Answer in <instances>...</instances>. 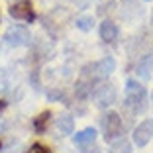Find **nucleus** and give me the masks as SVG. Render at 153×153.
Masks as SVG:
<instances>
[{"mask_svg":"<svg viewBox=\"0 0 153 153\" xmlns=\"http://www.w3.org/2000/svg\"><path fill=\"white\" fill-rule=\"evenodd\" d=\"M124 98H126V106L131 112H140L143 110V102H145V88L141 86L140 81L130 79L126 82V88H124Z\"/></svg>","mask_w":153,"mask_h":153,"instance_id":"f257e3e1","label":"nucleus"},{"mask_svg":"<svg viewBox=\"0 0 153 153\" xmlns=\"http://www.w3.org/2000/svg\"><path fill=\"white\" fill-rule=\"evenodd\" d=\"M102 131L106 141H118L122 135V118L118 112H106L102 118Z\"/></svg>","mask_w":153,"mask_h":153,"instance_id":"f03ea898","label":"nucleus"},{"mask_svg":"<svg viewBox=\"0 0 153 153\" xmlns=\"http://www.w3.org/2000/svg\"><path fill=\"white\" fill-rule=\"evenodd\" d=\"M4 41L10 47H26L32 41V33L24 26H10L4 32Z\"/></svg>","mask_w":153,"mask_h":153,"instance_id":"7ed1b4c3","label":"nucleus"},{"mask_svg":"<svg viewBox=\"0 0 153 153\" xmlns=\"http://www.w3.org/2000/svg\"><path fill=\"white\" fill-rule=\"evenodd\" d=\"M116 96H118V88L112 82L96 86L94 92H92V100H94V104L98 108H108V106H112V104L116 102Z\"/></svg>","mask_w":153,"mask_h":153,"instance_id":"20e7f679","label":"nucleus"},{"mask_svg":"<svg viewBox=\"0 0 153 153\" xmlns=\"http://www.w3.org/2000/svg\"><path fill=\"white\" fill-rule=\"evenodd\" d=\"M153 140V118L140 122L137 126L134 128V134H131V141L137 147H145L149 141Z\"/></svg>","mask_w":153,"mask_h":153,"instance_id":"39448f33","label":"nucleus"},{"mask_svg":"<svg viewBox=\"0 0 153 153\" xmlns=\"http://www.w3.org/2000/svg\"><path fill=\"white\" fill-rule=\"evenodd\" d=\"M8 14L12 16L14 20H24V22H33L36 14H33L32 6L27 2H18V4H12L8 10Z\"/></svg>","mask_w":153,"mask_h":153,"instance_id":"423d86ee","label":"nucleus"},{"mask_svg":"<svg viewBox=\"0 0 153 153\" xmlns=\"http://www.w3.org/2000/svg\"><path fill=\"white\" fill-rule=\"evenodd\" d=\"M55 128H57V131L61 135H71L75 134V118L71 116V114H59L57 118H55Z\"/></svg>","mask_w":153,"mask_h":153,"instance_id":"0eeeda50","label":"nucleus"},{"mask_svg":"<svg viewBox=\"0 0 153 153\" xmlns=\"http://www.w3.org/2000/svg\"><path fill=\"white\" fill-rule=\"evenodd\" d=\"M98 32H100V39L106 41V43H112V41L118 37V33H120V32H118L116 22H112V20H102Z\"/></svg>","mask_w":153,"mask_h":153,"instance_id":"6e6552de","label":"nucleus"},{"mask_svg":"<svg viewBox=\"0 0 153 153\" xmlns=\"http://www.w3.org/2000/svg\"><path fill=\"white\" fill-rule=\"evenodd\" d=\"M135 73L141 81H151L153 79V55H145L143 59H140V63L135 67Z\"/></svg>","mask_w":153,"mask_h":153,"instance_id":"1a4fd4ad","label":"nucleus"},{"mask_svg":"<svg viewBox=\"0 0 153 153\" xmlns=\"http://www.w3.org/2000/svg\"><path fill=\"white\" fill-rule=\"evenodd\" d=\"M96 140V130L94 128H85V130L76 131L75 135H73V141H75V145H81V147H86V145H92Z\"/></svg>","mask_w":153,"mask_h":153,"instance_id":"9d476101","label":"nucleus"},{"mask_svg":"<svg viewBox=\"0 0 153 153\" xmlns=\"http://www.w3.org/2000/svg\"><path fill=\"white\" fill-rule=\"evenodd\" d=\"M75 24H76V27H79L81 32H90V30L94 27V18L88 16V14H85V16H79Z\"/></svg>","mask_w":153,"mask_h":153,"instance_id":"9b49d317","label":"nucleus"},{"mask_svg":"<svg viewBox=\"0 0 153 153\" xmlns=\"http://www.w3.org/2000/svg\"><path fill=\"white\" fill-rule=\"evenodd\" d=\"M108 153H131V143L126 140H118L110 145Z\"/></svg>","mask_w":153,"mask_h":153,"instance_id":"f8f14e48","label":"nucleus"},{"mask_svg":"<svg viewBox=\"0 0 153 153\" xmlns=\"http://www.w3.org/2000/svg\"><path fill=\"white\" fill-rule=\"evenodd\" d=\"M49 116H51V112H41L37 118H33V128H36V131H37V134H43V131H45Z\"/></svg>","mask_w":153,"mask_h":153,"instance_id":"ddd939ff","label":"nucleus"},{"mask_svg":"<svg viewBox=\"0 0 153 153\" xmlns=\"http://www.w3.org/2000/svg\"><path fill=\"white\" fill-rule=\"evenodd\" d=\"M27 153H51V151H49V147H45V145H41V143H33Z\"/></svg>","mask_w":153,"mask_h":153,"instance_id":"4468645a","label":"nucleus"},{"mask_svg":"<svg viewBox=\"0 0 153 153\" xmlns=\"http://www.w3.org/2000/svg\"><path fill=\"white\" fill-rule=\"evenodd\" d=\"M47 96H49V100H57V98H63V92H59V90H51Z\"/></svg>","mask_w":153,"mask_h":153,"instance_id":"2eb2a0df","label":"nucleus"},{"mask_svg":"<svg viewBox=\"0 0 153 153\" xmlns=\"http://www.w3.org/2000/svg\"><path fill=\"white\" fill-rule=\"evenodd\" d=\"M2 153H24V151L20 149V145H16V147H10V149H6V151H2Z\"/></svg>","mask_w":153,"mask_h":153,"instance_id":"dca6fc26","label":"nucleus"},{"mask_svg":"<svg viewBox=\"0 0 153 153\" xmlns=\"http://www.w3.org/2000/svg\"><path fill=\"white\" fill-rule=\"evenodd\" d=\"M18 2H22V0H14V4H18Z\"/></svg>","mask_w":153,"mask_h":153,"instance_id":"f3484780","label":"nucleus"},{"mask_svg":"<svg viewBox=\"0 0 153 153\" xmlns=\"http://www.w3.org/2000/svg\"><path fill=\"white\" fill-rule=\"evenodd\" d=\"M151 102H153V92H151Z\"/></svg>","mask_w":153,"mask_h":153,"instance_id":"a211bd4d","label":"nucleus"},{"mask_svg":"<svg viewBox=\"0 0 153 153\" xmlns=\"http://www.w3.org/2000/svg\"><path fill=\"white\" fill-rule=\"evenodd\" d=\"M145 2H151V0H145Z\"/></svg>","mask_w":153,"mask_h":153,"instance_id":"6ab92c4d","label":"nucleus"}]
</instances>
